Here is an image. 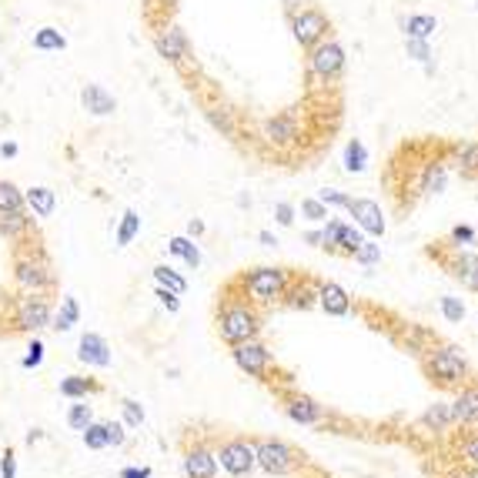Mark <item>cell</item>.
Listing matches in <instances>:
<instances>
[{
    "label": "cell",
    "mask_w": 478,
    "mask_h": 478,
    "mask_svg": "<svg viewBox=\"0 0 478 478\" xmlns=\"http://www.w3.org/2000/svg\"><path fill=\"white\" fill-rule=\"evenodd\" d=\"M218 331L225 345H241L248 338H258L261 331V318L254 311L251 301H225V308L218 311Z\"/></svg>",
    "instance_id": "6da1fadb"
},
{
    "label": "cell",
    "mask_w": 478,
    "mask_h": 478,
    "mask_svg": "<svg viewBox=\"0 0 478 478\" xmlns=\"http://www.w3.org/2000/svg\"><path fill=\"white\" fill-rule=\"evenodd\" d=\"M14 284L24 295H47L54 288V268L44 258V251L30 248V251H17L14 258Z\"/></svg>",
    "instance_id": "7a4b0ae2"
},
{
    "label": "cell",
    "mask_w": 478,
    "mask_h": 478,
    "mask_svg": "<svg viewBox=\"0 0 478 478\" xmlns=\"http://www.w3.org/2000/svg\"><path fill=\"white\" fill-rule=\"evenodd\" d=\"M288 284H291V275L284 268H254L244 275V295L251 304H275L288 295Z\"/></svg>",
    "instance_id": "3957f363"
},
{
    "label": "cell",
    "mask_w": 478,
    "mask_h": 478,
    "mask_svg": "<svg viewBox=\"0 0 478 478\" xmlns=\"http://www.w3.org/2000/svg\"><path fill=\"white\" fill-rule=\"evenodd\" d=\"M214 458H218V468L231 478H248L258 468V455H254L251 438H225L214 448Z\"/></svg>",
    "instance_id": "277c9868"
},
{
    "label": "cell",
    "mask_w": 478,
    "mask_h": 478,
    "mask_svg": "<svg viewBox=\"0 0 478 478\" xmlns=\"http://www.w3.org/2000/svg\"><path fill=\"white\" fill-rule=\"evenodd\" d=\"M425 368L438 385H462L468 375V361L455 345H435L425 354Z\"/></svg>",
    "instance_id": "5b68a950"
},
{
    "label": "cell",
    "mask_w": 478,
    "mask_h": 478,
    "mask_svg": "<svg viewBox=\"0 0 478 478\" xmlns=\"http://www.w3.org/2000/svg\"><path fill=\"white\" fill-rule=\"evenodd\" d=\"M254 455H258V468L268 472V475H291L301 465L298 452L288 442H281V438H261V442H254Z\"/></svg>",
    "instance_id": "8992f818"
},
{
    "label": "cell",
    "mask_w": 478,
    "mask_h": 478,
    "mask_svg": "<svg viewBox=\"0 0 478 478\" xmlns=\"http://www.w3.org/2000/svg\"><path fill=\"white\" fill-rule=\"evenodd\" d=\"M231 361L251 378H264L271 372V352L258 341V338H248L241 345H231Z\"/></svg>",
    "instance_id": "52a82bcc"
},
{
    "label": "cell",
    "mask_w": 478,
    "mask_h": 478,
    "mask_svg": "<svg viewBox=\"0 0 478 478\" xmlns=\"http://www.w3.org/2000/svg\"><path fill=\"white\" fill-rule=\"evenodd\" d=\"M51 315L54 308L51 301L44 298V295H24L21 301H17V315H14V321L21 331H41V328H51Z\"/></svg>",
    "instance_id": "ba28073f"
},
{
    "label": "cell",
    "mask_w": 478,
    "mask_h": 478,
    "mask_svg": "<svg viewBox=\"0 0 478 478\" xmlns=\"http://www.w3.org/2000/svg\"><path fill=\"white\" fill-rule=\"evenodd\" d=\"M308 67H311V74L325 77V80L338 77L341 67H345V51H341V44H338V41H318V44L311 47Z\"/></svg>",
    "instance_id": "9c48e42d"
},
{
    "label": "cell",
    "mask_w": 478,
    "mask_h": 478,
    "mask_svg": "<svg viewBox=\"0 0 478 478\" xmlns=\"http://www.w3.org/2000/svg\"><path fill=\"white\" fill-rule=\"evenodd\" d=\"M321 238H325V251H341V254H348L352 258L358 248H361V241H365V234L358 231L354 225H348V221H328L325 231H321Z\"/></svg>",
    "instance_id": "30bf717a"
},
{
    "label": "cell",
    "mask_w": 478,
    "mask_h": 478,
    "mask_svg": "<svg viewBox=\"0 0 478 478\" xmlns=\"http://www.w3.org/2000/svg\"><path fill=\"white\" fill-rule=\"evenodd\" d=\"M181 468H184V478H218V472H221L214 448H207L204 442H194V445L184 448Z\"/></svg>",
    "instance_id": "8fae6325"
},
{
    "label": "cell",
    "mask_w": 478,
    "mask_h": 478,
    "mask_svg": "<svg viewBox=\"0 0 478 478\" xmlns=\"http://www.w3.org/2000/svg\"><path fill=\"white\" fill-rule=\"evenodd\" d=\"M348 214L354 218V227L368 238H381L385 234V214H381V204L372 201V198H352V207Z\"/></svg>",
    "instance_id": "7c38bea8"
},
{
    "label": "cell",
    "mask_w": 478,
    "mask_h": 478,
    "mask_svg": "<svg viewBox=\"0 0 478 478\" xmlns=\"http://www.w3.org/2000/svg\"><path fill=\"white\" fill-rule=\"evenodd\" d=\"M77 358L87 365V368H111L114 365V352L107 345V338L98 331H84L80 341H77Z\"/></svg>",
    "instance_id": "4fadbf2b"
},
{
    "label": "cell",
    "mask_w": 478,
    "mask_h": 478,
    "mask_svg": "<svg viewBox=\"0 0 478 478\" xmlns=\"http://www.w3.org/2000/svg\"><path fill=\"white\" fill-rule=\"evenodd\" d=\"M291 30H295V41H298V44H304V47H315L318 41H325L328 17L321 14V10H301V14H295Z\"/></svg>",
    "instance_id": "5bb4252c"
},
{
    "label": "cell",
    "mask_w": 478,
    "mask_h": 478,
    "mask_svg": "<svg viewBox=\"0 0 478 478\" xmlns=\"http://www.w3.org/2000/svg\"><path fill=\"white\" fill-rule=\"evenodd\" d=\"M284 415L295 425H325L328 422L325 405H318L315 398H308V395H288L284 398Z\"/></svg>",
    "instance_id": "9a60e30c"
},
{
    "label": "cell",
    "mask_w": 478,
    "mask_h": 478,
    "mask_svg": "<svg viewBox=\"0 0 478 478\" xmlns=\"http://www.w3.org/2000/svg\"><path fill=\"white\" fill-rule=\"evenodd\" d=\"M315 301L321 304V311L331 315V318L352 315V298H348V291H345L338 281H321V284L315 288Z\"/></svg>",
    "instance_id": "2e32d148"
},
{
    "label": "cell",
    "mask_w": 478,
    "mask_h": 478,
    "mask_svg": "<svg viewBox=\"0 0 478 478\" xmlns=\"http://www.w3.org/2000/svg\"><path fill=\"white\" fill-rule=\"evenodd\" d=\"M452 422L458 428L478 431V385H465L452 402Z\"/></svg>",
    "instance_id": "e0dca14e"
},
{
    "label": "cell",
    "mask_w": 478,
    "mask_h": 478,
    "mask_svg": "<svg viewBox=\"0 0 478 478\" xmlns=\"http://www.w3.org/2000/svg\"><path fill=\"white\" fill-rule=\"evenodd\" d=\"M154 47H157V54H161L164 60H171V64H177V67L187 60V37H184L181 27H164V30L157 34Z\"/></svg>",
    "instance_id": "ac0fdd59"
},
{
    "label": "cell",
    "mask_w": 478,
    "mask_h": 478,
    "mask_svg": "<svg viewBox=\"0 0 478 478\" xmlns=\"http://www.w3.org/2000/svg\"><path fill=\"white\" fill-rule=\"evenodd\" d=\"M80 101H84V107H87L94 117H107V114H114V111H117L114 94H107L101 84H87V87L80 91Z\"/></svg>",
    "instance_id": "d6986e66"
},
{
    "label": "cell",
    "mask_w": 478,
    "mask_h": 478,
    "mask_svg": "<svg viewBox=\"0 0 478 478\" xmlns=\"http://www.w3.org/2000/svg\"><path fill=\"white\" fill-rule=\"evenodd\" d=\"M24 207L34 214V218H51L54 211H57V194H54L51 187L37 184V187L24 191Z\"/></svg>",
    "instance_id": "ffe728a7"
},
{
    "label": "cell",
    "mask_w": 478,
    "mask_h": 478,
    "mask_svg": "<svg viewBox=\"0 0 478 478\" xmlns=\"http://www.w3.org/2000/svg\"><path fill=\"white\" fill-rule=\"evenodd\" d=\"M264 137L271 144H291L298 137V121L291 114H277L271 121H264Z\"/></svg>",
    "instance_id": "44dd1931"
},
{
    "label": "cell",
    "mask_w": 478,
    "mask_h": 478,
    "mask_svg": "<svg viewBox=\"0 0 478 478\" xmlns=\"http://www.w3.org/2000/svg\"><path fill=\"white\" fill-rule=\"evenodd\" d=\"M77 325H80V304H77L74 295H64V298H60V308L51 315V328L64 334V331H74Z\"/></svg>",
    "instance_id": "7402d4cb"
},
{
    "label": "cell",
    "mask_w": 478,
    "mask_h": 478,
    "mask_svg": "<svg viewBox=\"0 0 478 478\" xmlns=\"http://www.w3.org/2000/svg\"><path fill=\"white\" fill-rule=\"evenodd\" d=\"M30 214L24 211H7V214H0V234L3 238H10V241H24L27 234H30Z\"/></svg>",
    "instance_id": "603a6c76"
},
{
    "label": "cell",
    "mask_w": 478,
    "mask_h": 478,
    "mask_svg": "<svg viewBox=\"0 0 478 478\" xmlns=\"http://www.w3.org/2000/svg\"><path fill=\"white\" fill-rule=\"evenodd\" d=\"M168 254H171V258H181L187 268H198V264H201V248H198V241L187 238V234L171 238V241H168Z\"/></svg>",
    "instance_id": "cb8c5ba5"
},
{
    "label": "cell",
    "mask_w": 478,
    "mask_h": 478,
    "mask_svg": "<svg viewBox=\"0 0 478 478\" xmlns=\"http://www.w3.org/2000/svg\"><path fill=\"white\" fill-rule=\"evenodd\" d=\"M101 391V385L94 381V378H84V375H67L60 378V395L64 398H91V395H98Z\"/></svg>",
    "instance_id": "d4e9b609"
},
{
    "label": "cell",
    "mask_w": 478,
    "mask_h": 478,
    "mask_svg": "<svg viewBox=\"0 0 478 478\" xmlns=\"http://www.w3.org/2000/svg\"><path fill=\"white\" fill-rule=\"evenodd\" d=\"M137 234H141V214L137 211H124L121 221H117V231H114V244L127 248V244H134Z\"/></svg>",
    "instance_id": "484cf974"
},
{
    "label": "cell",
    "mask_w": 478,
    "mask_h": 478,
    "mask_svg": "<svg viewBox=\"0 0 478 478\" xmlns=\"http://www.w3.org/2000/svg\"><path fill=\"white\" fill-rule=\"evenodd\" d=\"M67 47V37L57 30V27H41L37 34H34V51L41 54H60Z\"/></svg>",
    "instance_id": "4316f807"
},
{
    "label": "cell",
    "mask_w": 478,
    "mask_h": 478,
    "mask_svg": "<svg viewBox=\"0 0 478 478\" xmlns=\"http://www.w3.org/2000/svg\"><path fill=\"white\" fill-rule=\"evenodd\" d=\"M445 181H448V171H445V164H425V171H422V181H418V191L422 194H438V191H445Z\"/></svg>",
    "instance_id": "83f0119b"
},
{
    "label": "cell",
    "mask_w": 478,
    "mask_h": 478,
    "mask_svg": "<svg viewBox=\"0 0 478 478\" xmlns=\"http://www.w3.org/2000/svg\"><path fill=\"white\" fill-rule=\"evenodd\" d=\"M405 37H418V41H428L435 30H438V21L431 17V14H411L408 21H405Z\"/></svg>",
    "instance_id": "f1b7e54d"
},
{
    "label": "cell",
    "mask_w": 478,
    "mask_h": 478,
    "mask_svg": "<svg viewBox=\"0 0 478 478\" xmlns=\"http://www.w3.org/2000/svg\"><path fill=\"white\" fill-rule=\"evenodd\" d=\"M368 168V148L358 141V137H352L348 144H345V171L348 174H361Z\"/></svg>",
    "instance_id": "f546056e"
},
{
    "label": "cell",
    "mask_w": 478,
    "mask_h": 478,
    "mask_svg": "<svg viewBox=\"0 0 478 478\" xmlns=\"http://www.w3.org/2000/svg\"><path fill=\"white\" fill-rule=\"evenodd\" d=\"M422 425L425 428H435V431H445V428H452V402H438L431 405L425 415H422Z\"/></svg>",
    "instance_id": "4dcf8cb0"
},
{
    "label": "cell",
    "mask_w": 478,
    "mask_h": 478,
    "mask_svg": "<svg viewBox=\"0 0 478 478\" xmlns=\"http://www.w3.org/2000/svg\"><path fill=\"white\" fill-rule=\"evenodd\" d=\"M151 277H154L157 288H168V291H174V295H184V291H187V281L177 275L174 268H168V264H157L151 271Z\"/></svg>",
    "instance_id": "1f68e13d"
},
{
    "label": "cell",
    "mask_w": 478,
    "mask_h": 478,
    "mask_svg": "<svg viewBox=\"0 0 478 478\" xmlns=\"http://www.w3.org/2000/svg\"><path fill=\"white\" fill-rule=\"evenodd\" d=\"M91 422H94V408L87 405V398H74V402L67 405V425L74 428V431H84Z\"/></svg>",
    "instance_id": "d6a6232c"
},
{
    "label": "cell",
    "mask_w": 478,
    "mask_h": 478,
    "mask_svg": "<svg viewBox=\"0 0 478 478\" xmlns=\"http://www.w3.org/2000/svg\"><path fill=\"white\" fill-rule=\"evenodd\" d=\"M7 211H24V191L10 181H0V214Z\"/></svg>",
    "instance_id": "836d02e7"
},
{
    "label": "cell",
    "mask_w": 478,
    "mask_h": 478,
    "mask_svg": "<svg viewBox=\"0 0 478 478\" xmlns=\"http://www.w3.org/2000/svg\"><path fill=\"white\" fill-rule=\"evenodd\" d=\"M80 438H84V445H87L91 452H104V448H107V431H104V422H91V425L80 431Z\"/></svg>",
    "instance_id": "e575fe53"
},
{
    "label": "cell",
    "mask_w": 478,
    "mask_h": 478,
    "mask_svg": "<svg viewBox=\"0 0 478 478\" xmlns=\"http://www.w3.org/2000/svg\"><path fill=\"white\" fill-rule=\"evenodd\" d=\"M442 315H445V321H452V325H458V321H465V315H468V308H465V301L462 298H455V295H442Z\"/></svg>",
    "instance_id": "d590c367"
},
{
    "label": "cell",
    "mask_w": 478,
    "mask_h": 478,
    "mask_svg": "<svg viewBox=\"0 0 478 478\" xmlns=\"http://www.w3.org/2000/svg\"><path fill=\"white\" fill-rule=\"evenodd\" d=\"M455 157H458V168H462L465 174H478V141L462 144V148L455 151Z\"/></svg>",
    "instance_id": "8d00e7d4"
},
{
    "label": "cell",
    "mask_w": 478,
    "mask_h": 478,
    "mask_svg": "<svg viewBox=\"0 0 478 478\" xmlns=\"http://www.w3.org/2000/svg\"><path fill=\"white\" fill-rule=\"evenodd\" d=\"M315 198L325 204V207H341V211L352 207V194H345V191H338V187H325V191H318Z\"/></svg>",
    "instance_id": "74e56055"
},
{
    "label": "cell",
    "mask_w": 478,
    "mask_h": 478,
    "mask_svg": "<svg viewBox=\"0 0 478 478\" xmlns=\"http://www.w3.org/2000/svg\"><path fill=\"white\" fill-rule=\"evenodd\" d=\"M358 264H378L381 261V244H375V241H361V248L352 254Z\"/></svg>",
    "instance_id": "f35d334b"
},
{
    "label": "cell",
    "mask_w": 478,
    "mask_h": 478,
    "mask_svg": "<svg viewBox=\"0 0 478 478\" xmlns=\"http://www.w3.org/2000/svg\"><path fill=\"white\" fill-rule=\"evenodd\" d=\"M121 408H124V425L127 428H141V425H144V408L134 402V398H124Z\"/></svg>",
    "instance_id": "ab89813d"
},
{
    "label": "cell",
    "mask_w": 478,
    "mask_h": 478,
    "mask_svg": "<svg viewBox=\"0 0 478 478\" xmlns=\"http://www.w3.org/2000/svg\"><path fill=\"white\" fill-rule=\"evenodd\" d=\"M301 214L308 218V221H325V218H331V214H328V207H325L321 201H318L315 194H311V198H304V201H301Z\"/></svg>",
    "instance_id": "60d3db41"
},
{
    "label": "cell",
    "mask_w": 478,
    "mask_h": 478,
    "mask_svg": "<svg viewBox=\"0 0 478 478\" xmlns=\"http://www.w3.org/2000/svg\"><path fill=\"white\" fill-rule=\"evenodd\" d=\"M207 117H211V124L218 127L225 137L234 134V117H231V111H221V107H218V111H207Z\"/></svg>",
    "instance_id": "b9f144b4"
},
{
    "label": "cell",
    "mask_w": 478,
    "mask_h": 478,
    "mask_svg": "<svg viewBox=\"0 0 478 478\" xmlns=\"http://www.w3.org/2000/svg\"><path fill=\"white\" fill-rule=\"evenodd\" d=\"M405 51L411 60H418V64H428L431 60V51H428V41H418V37H408V44H405Z\"/></svg>",
    "instance_id": "7bdbcfd3"
},
{
    "label": "cell",
    "mask_w": 478,
    "mask_h": 478,
    "mask_svg": "<svg viewBox=\"0 0 478 478\" xmlns=\"http://www.w3.org/2000/svg\"><path fill=\"white\" fill-rule=\"evenodd\" d=\"M44 352H47V348H44V341H41V338H34L21 365H24V368H41V365H44Z\"/></svg>",
    "instance_id": "ee69618b"
},
{
    "label": "cell",
    "mask_w": 478,
    "mask_h": 478,
    "mask_svg": "<svg viewBox=\"0 0 478 478\" xmlns=\"http://www.w3.org/2000/svg\"><path fill=\"white\" fill-rule=\"evenodd\" d=\"M104 431H107V448H121L127 442L124 422H104Z\"/></svg>",
    "instance_id": "f6af8a7d"
},
{
    "label": "cell",
    "mask_w": 478,
    "mask_h": 478,
    "mask_svg": "<svg viewBox=\"0 0 478 478\" xmlns=\"http://www.w3.org/2000/svg\"><path fill=\"white\" fill-rule=\"evenodd\" d=\"M448 238H452V244H458V248H462V244H472V241H475L478 231L472 225H455Z\"/></svg>",
    "instance_id": "bcb514c9"
},
{
    "label": "cell",
    "mask_w": 478,
    "mask_h": 478,
    "mask_svg": "<svg viewBox=\"0 0 478 478\" xmlns=\"http://www.w3.org/2000/svg\"><path fill=\"white\" fill-rule=\"evenodd\" d=\"M472 264H478L475 254H455L452 261H448V271H452L455 277H462L465 271H468V268H472Z\"/></svg>",
    "instance_id": "7dc6e473"
},
{
    "label": "cell",
    "mask_w": 478,
    "mask_h": 478,
    "mask_svg": "<svg viewBox=\"0 0 478 478\" xmlns=\"http://www.w3.org/2000/svg\"><path fill=\"white\" fill-rule=\"evenodd\" d=\"M462 458H465L472 468H478V431H472V435L462 442Z\"/></svg>",
    "instance_id": "c3c4849f"
},
{
    "label": "cell",
    "mask_w": 478,
    "mask_h": 478,
    "mask_svg": "<svg viewBox=\"0 0 478 478\" xmlns=\"http://www.w3.org/2000/svg\"><path fill=\"white\" fill-rule=\"evenodd\" d=\"M0 478H17V452L14 448L0 455Z\"/></svg>",
    "instance_id": "681fc988"
},
{
    "label": "cell",
    "mask_w": 478,
    "mask_h": 478,
    "mask_svg": "<svg viewBox=\"0 0 478 478\" xmlns=\"http://www.w3.org/2000/svg\"><path fill=\"white\" fill-rule=\"evenodd\" d=\"M275 221H277L281 227H291V225H295V204L277 201V204H275Z\"/></svg>",
    "instance_id": "f907efd6"
},
{
    "label": "cell",
    "mask_w": 478,
    "mask_h": 478,
    "mask_svg": "<svg viewBox=\"0 0 478 478\" xmlns=\"http://www.w3.org/2000/svg\"><path fill=\"white\" fill-rule=\"evenodd\" d=\"M154 295H157V301L164 304V308H168L171 315H177V311H181V295H174V291H168V288H157Z\"/></svg>",
    "instance_id": "816d5d0a"
},
{
    "label": "cell",
    "mask_w": 478,
    "mask_h": 478,
    "mask_svg": "<svg viewBox=\"0 0 478 478\" xmlns=\"http://www.w3.org/2000/svg\"><path fill=\"white\" fill-rule=\"evenodd\" d=\"M458 281H462V284H465L468 291H478V264H472V268H468L465 275L458 277Z\"/></svg>",
    "instance_id": "f5cc1de1"
},
{
    "label": "cell",
    "mask_w": 478,
    "mask_h": 478,
    "mask_svg": "<svg viewBox=\"0 0 478 478\" xmlns=\"http://www.w3.org/2000/svg\"><path fill=\"white\" fill-rule=\"evenodd\" d=\"M121 478H151V468L141 465V468H121Z\"/></svg>",
    "instance_id": "db71d44e"
},
{
    "label": "cell",
    "mask_w": 478,
    "mask_h": 478,
    "mask_svg": "<svg viewBox=\"0 0 478 478\" xmlns=\"http://www.w3.org/2000/svg\"><path fill=\"white\" fill-rule=\"evenodd\" d=\"M201 234H204V221L191 218V221H187V238H201Z\"/></svg>",
    "instance_id": "11a10c76"
},
{
    "label": "cell",
    "mask_w": 478,
    "mask_h": 478,
    "mask_svg": "<svg viewBox=\"0 0 478 478\" xmlns=\"http://www.w3.org/2000/svg\"><path fill=\"white\" fill-rule=\"evenodd\" d=\"M17 151H21L17 141H3V144H0V154H3V157H17Z\"/></svg>",
    "instance_id": "9f6ffc18"
},
{
    "label": "cell",
    "mask_w": 478,
    "mask_h": 478,
    "mask_svg": "<svg viewBox=\"0 0 478 478\" xmlns=\"http://www.w3.org/2000/svg\"><path fill=\"white\" fill-rule=\"evenodd\" d=\"M258 241H261L264 248H275V244H277V238L271 234V231H261V234H258Z\"/></svg>",
    "instance_id": "6f0895ef"
},
{
    "label": "cell",
    "mask_w": 478,
    "mask_h": 478,
    "mask_svg": "<svg viewBox=\"0 0 478 478\" xmlns=\"http://www.w3.org/2000/svg\"><path fill=\"white\" fill-rule=\"evenodd\" d=\"M304 241H308L311 248H321V244H325V238H321V231H311V234H308Z\"/></svg>",
    "instance_id": "680465c9"
},
{
    "label": "cell",
    "mask_w": 478,
    "mask_h": 478,
    "mask_svg": "<svg viewBox=\"0 0 478 478\" xmlns=\"http://www.w3.org/2000/svg\"><path fill=\"white\" fill-rule=\"evenodd\" d=\"M455 478H478V468H465V472H458Z\"/></svg>",
    "instance_id": "91938a15"
},
{
    "label": "cell",
    "mask_w": 478,
    "mask_h": 478,
    "mask_svg": "<svg viewBox=\"0 0 478 478\" xmlns=\"http://www.w3.org/2000/svg\"><path fill=\"white\" fill-rule=\"evenodd\" d=\"M281 3H284V7H291V10H295V7H298V3H301V0H281Z\"/></svg>",
    "instance_id": "94428289"
}]
</instances>
